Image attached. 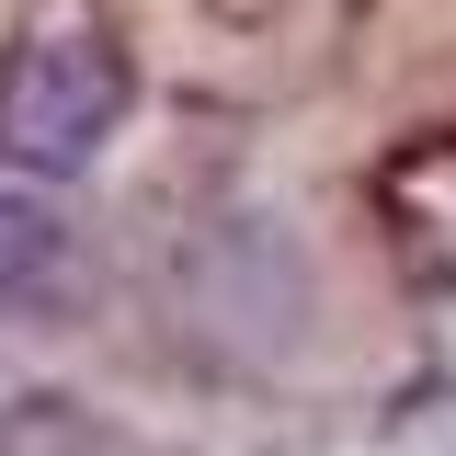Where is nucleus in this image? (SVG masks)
<instances>
[{"mask_svg": "<svg viewBox=\"0 0 456 456\" xmlns=\"http://www.w3.org/2000/svg\"><path fill=\"white\" fill-rule=\"evenodd\" d=\"M57 263H69V228H57V206L23 183V171H0V308L46 297Z\"/></svg>", "mask_w": 456, "mask_h": 456, "instance_id": "2", "label": "nucleus"}, {"mask_svg": "<svg viewBox=\"0 0 456 456\" xmlns=\"http://www.w3.org/2000/svg\"><path fill=\"white\" fill-rule=\"evenodd\" d=\"M126 114V57H114L103 23H46L23 35L12 69H0V171L23 183H69L92 171V149Z\"/></svg>", "mask_w": 456, "mask_h": 456, "instance_id": "1", "label": "nucleus"}]
</instances>
